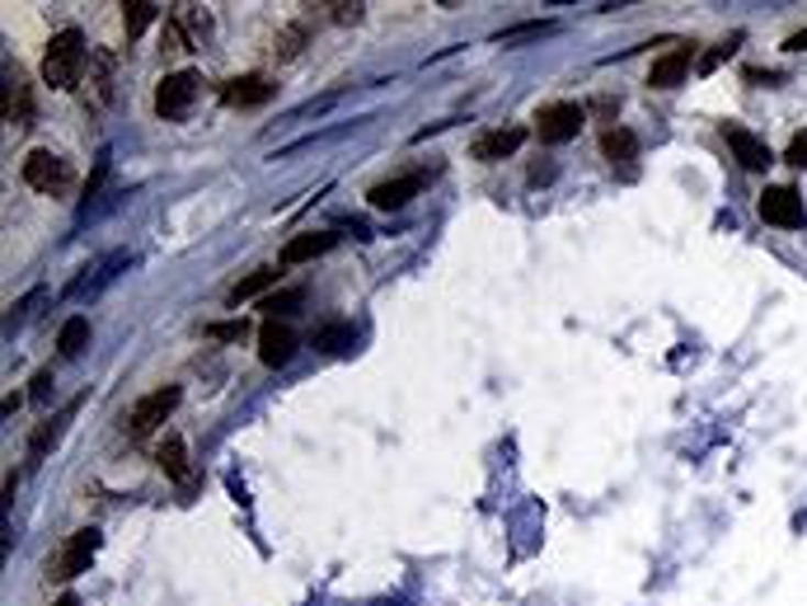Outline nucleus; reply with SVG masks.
<instances>
[{"mask_svg": "<svg viewBox=\"0 0 807 606\" xmlns=\"http://www.w3.org/2000/svg\"><path fill=\"white\" fill-rule=\"evenodd\" d=\"M80 71H85V38H80V29L52 33V43L43 52V80L52 85V90H76Z\"/></svg>", "mask_w": 807, "mask_h": 606, "instance_id": "f257e3e1", "label": "nucleus"}, {"mask_svg": "<svg viewBox=\"0 0 807 606\" xmlns=\"http://www.w3.org/2000/svg\"><path fill=\"white\" fill-rule=\"evenodd\" d=\"M179 386H161V390H151V395H142V400L132 405V414H128V432L132 438H151L155 428H161L174 409H179Z\"/></svg>", "mask_w": 807, "mask_h": 606, "instance_id": "f03ea898", "label": "nucleus"}, {"mask_svg": "<svg viewBox=\"0 0 807 606\" xmlns=\"http://www.w3.org/2000/svg\"><path fill=\"white\" fill-rule=\"evenodd\" d=\"M583 123H587L583 103H545V109L535 113V136L540 142H550V146H564L583 132Z\"/></svg>", "mask_w": 807, "mask_h": 606, "instance_id": "7ed1b4c3", "label": "nucleus"}, {"mask_svg": "<svg viewBox=\"0 0 807 606\" xmlns=\"http://www.w3.org/2000/svg\"><path fill=\"white\" fill-rule=\"evenodd\" d=\"M24 184L33 194H62V188H71V165H66L57 151H29L24 155Z\"/></svg>", "mask_w": 807, "mask_h": 606, "instance_id": "20e7f679", "label": "nucleus"}, {"mask_svg": "<svg viewBox=\"0 0 807 606\" xmlns=\"http://www.w3.org/2000/svg\"><path fill=\"white\" fill-rule=\"evenodd\" d=\"M761 221H770V227H784V231H798L807 227V212H803V198L794 194V188H765L761 194Z\"/></svg>", "mask_w": 807, "mask_h": 606, "instance_id": "39448f33", "label": "nucleus"}, {"mask_svg": "<svg viewBox=\"0 0 807 606\" xmlns=\"http://www.w3.org/2000/svg\"><path fill=\"white\" fill-rule=\"evenodd\" d=\"M192 99H198V76L192 71H174L155 85V113L161 118H184L192 109Z\"/></svg>", "mask_w": 807, "mask_h": 606, "instance_id": "423d86ee", "label": "nucleus"}, {"mask_svg": "<svg viewBox=\"0 0 807 606\" xmlns=\"http://www.w3.org/2000/svg\"><path fill=\"white\" fill-rule=\"evenodd\" d=\"M95 555H99V527H80L71 541H66L57 569H52V579H76V574H85V569L95 564Z\"/></svg>", "mask_w": 807, "mask_h": 606, "instance_id": "0eeeda50", "label": "nucleus"}, {"mask_svg": "<svg viewBox=\"0 0 807 606\" xmlns=\"http://www.w3.org/2000/svg\"><path fill=\"white\" fill-rule=\"evenodd\" d=\"M296 329L291 324H283V320H268L258 329V357H263V367H287V362L296 357Z\"/></svg>", "mask_w": 807, "mask_h": 606, "instance_id": "6e6552de", "label": "nucleus"}, {"mask_svg": "<svg viewBox=\"0 0 807 606\" xmlns=\"http://www.w3.org/2000/svg\"><path fill=\"white\" fill-rule=\"evenodd\" d=\"M723 136H728L732 155H737V161H742V169H756V175H761V169H770V165H775V155H770V146L761 142L756 132H747V128L728 123V128H723Z\"/></svg>", "mask_w": 807, "mask_h": 606, "instance_id": "1a4fd4ad", "label": "nucleus"}, {"mask_svg": "<svg viewBox=\"0 0 807 606\" xmlns=\"http://www.w3.org/2000/svg\"><path fill=\"white\" fill-rule=\"evenodd\" d=\"M423 184H428L423 175H399V179H385V184H376L366 198H372V207H380V212H395V207H404L409 198H418V194H423Z\"/></svg>", "mask_w": 807, "mask_h": 606, "instance_id": "9d476101", "label": "nucleus"}, {"mask_svg": "<svg viewBox=\"0 0 807 606\" xmlns=\"http://www.w3.org/2000/svg\"><path fill=\"white\" fill-rule=\"evenodd\" d=\"M686 71H690V47H672L666 57L653 62V71H648V85H653V90H676V85L686 80Z\"/></svg>", "mask_w": 807, "mask_h": 606, "instance_id": "9b49d317", "label": "nucleus"}, {"mask_svg": "<svg viewBox=\"0 0 807 606\" xmlns=\"http://www.w3.org/2000/svg\"><path fill=\"white\" fill-rule=\"evenodd\" d=\"M221 99L235 103V109H254V103H268L273 99V85L263 76H235L221 85Z\"/></svg>", "mask_w": 807, "mask_h": 606, "instance_id": "f8f14e48", "label": "nucleus"}, {"mask_svg": "<svg viewBox=\"0 0 807 606\" xmlns=\"http://www.w3.org/2000/svg\"><path fill=\"white\" fill-rule=\"evenodd\" d=\"M5 123L20 128V132L33 123V95H29V85H24L20 71L5 76Z\"/></svg>", "mask_w": 807, "mask_h": 606, "instance_id": "ddd939ff", "label": "nucleus"}, {"mask_svg": "<svg viewBox=\"0 0 807 606\" xmlns=\"http://www.w3.org/2000/svg\"><path fill=\"white\" fill-rule=\"evenodd\" d=\"M521 142H526V132H521V128H498V132H484L479 142H475V161L494 165V161H502V155H512Z\"/></svg>", "mask_w": 807, "mask_h": 606, "instance_id": "4468645a", "label": "nucleus"}, {"mask_svg": "<svg viewBox=\"0 0 807 606\" xmlns=\"http://www.w3.org/2000/svg\"><path fill=\"white\" fill-rule=\"evenodd\" d=\"M324 250H333V235H329V231H306V235H296V240H287V245H283V268L306 264V258H320Z\"/></svg>", "mask_w": 807, "mask_h": 606, "instance_id": "2eb2a0df", "label": "nucleus"}, {"mask_svg": "<svg viewBox=\"0 0 807 606\" xmlns=\"http://www.w3.org/2000/svg\"><path fill=\"white\" fill-rule=\"evenodd\" d=\"M601 151H606L610 165H634L639 161V136L629 132V128H606Z\"/></svg>", "mask_w": 807, "mask_h": 606, "instance_id": "dca6fc26", "label": "nucleus"}, {"mask_svg": "<svg viewBox=\"0 0 807 606\" xmlns=\"http://www.w3.org/2000/svg\"><path fill=\"white\" fill-rule=\"evenodd\" d=\"M161 471H165L169 480H179V484H192V465H188L184 438H165V442H161Z\"/></svg>", "mask_w": 807, "mask_h": 606, "instance_id": "f3484780", "label": "nucleus"}, {"mask_svg": "<svg viewBox=\"0 0 807 606\" xmlns=\"http://www.w3.org/2000/svg\"><path fill=\"white\" fill-rule=\"evenodd\" d=\"M155 20H161V5H151V0H132V5H122V29H128V38H142Z\"/></svg>", "mask_w": 807, "mask_h": 606, "instance_id": "a211bd4d", "label": "nucleus"}, {"mask_svg": "<svg viewBox=\"0 0 807 606\" xmlns=\"http://www.w3.org/2000/svg\"><path fill=\"white\" fill-rule=\"evenodd\" d=\"M85 339H90V320H85V316H71V320L62 324V334H57L62 357H76V353L85 349Z\"/></svg>", "mask_w": 807, "mask_h": 606, "instance_id": "6ab92c4d", "label": "nucleus"}, {"mask_svg": "<svg viewBox=\"0 0 807 606\" xmlns=\"http://www.w3.org/2000/svg\"><path fill=\"white\" fill-rule=\"evenodd\" d=\"M277 278H283V273H277V268H254L250 278H244V283L231 291V301H235V306H240V301H250V297H258V291H268Z\"/></svg>", "mask_w": 807, "mask_h": 606, "instance_id": "aec40b11", "label": "nucleus"}, {"mask_svg": "<svg viewBox=\"0 0 807 606\" xmlns=\"http://www.w3.org/2000/svg\"><path fill=\"white\" fill-rule=\"evenodd\" d=\"M353 339H357V329H353V324H329V329H320V334H314V349L339 353V349H347Z\"/></svg>", "mask_w": 807, "mask_h": 606, "instance_id": "412c9836", "label": "nucleus"}, {"mask_svg": "<svg viewBox=\"0 0 807 606\" xmlns=\"http://www.w3.org/2000/svg\"><path fill=\"white\" fill-rule=\"evenodd\" d=\"M71 414H76V400L62 409V419H52V423H43L38 432H33V442H29V456H43V452H47V442H57V432H62V423L71 419Z\"/></svg>", "mask_w": 807, "mask_h": 606, "instance_id": "4be33fe9", "label": "nucleus"}, {"mask_svg": "<svg viewBox=\"0 0 807 606\" xmlns=\"http://www.w3.org/2000/svg\"><path fill=\"white\" fill-rule=\"evenodd\" d=\"M301 43H306V24H291V29L277 33V47L273 52L287 62V57H296V52H301Z\"/></svg>", "mask_w": 807, "mask_h": 606, "instance_id": "5701e85b", "label": "nucleus"}, {"mask_svg": "<svg viewBox=\"0 0 807 606\" xmlns=\"http://www.w3.org/2000/svg\"><path fill=\"white\" fill-rule=\"evenodd\" d=\"M291 306H301V287H287V291H277V297H268V301H263V310H268V320L287 316Z\"/></svg>", "mask_w": 807, "mask_h": 606, "instance_id": "b1692460", "label": "nucleus"}, {"mask_svg": "<svg viewBox=\"0 0 807 606\" xmlns=\"http://www.w3.org/2000/svg\"><path fill=\"white\" fill-rule=\"evenodd\" d=\"M554 24H517V29H502L498 43H517V38H535V33H550Z\"/></svg>", "mask_w": 807, "mask_h": 606, "instance_id": "393cba45", "label": "nucleus"}, {"mask_svg": "<svg viewBox=\"0 0 807 606\" xmlns=\"http://www.w3.org/2000/svg\"><path fill=\"white\" fill-rule=\"evenodd\" d=\"M788 165H798V169H807V132H798L794 142H788Z\"/></svg>", "mask_w": 807, "mask_h": 606, "instance_id": "a878e982", "label": "nucleus"}, {"mask_svg": "<svg viewBox=\"0 0 807 606\" xmlns=\"http://www.w3.org/2000/svg\"><path fill=\"white\" fill-rule=\"evenodd\" d=\"M212 339H240L244 334V320H225V324H207Z\"/></svg>", "mask_w": 807, "mask_h": 606, "instance_id": "bb28decb", "label": "nucleus"}, {"mask_svg": "<svg viewBox=\"0 0 807 606\" xmlns=\"http://www.w3.org/2000/svg\"><path fill=\"white\" fill-rule=\"evenodd\" d=\"M47 390H52V372H38V376H33L29 400H38V405H43V400H47Z\"/></svg>", "mask_w": 807, "mask_h": 606, "instance_id": "cd10ccee", "label": "nucleus"}, {"mask_svg": "<svg viewBox=\"0 0 807 606\" xmlns=\"http://www.w3.org/2000/svg\"><path fill=\"white\" fill-rule=\"evenodd\" d=\"M329 10H333V20H339V24H357L362 20V5H329Z\"/></svg>", "mask_w": 807, "mask_h": 606, "instance_id": "c85d7f7f", "label": "nucleus"}, {"mask_svg": "<svg viewBox=\"0 0 807 606\" xmlns=\"http://www.w3.org/2000/svg\"><path fill=\"white\" fill-rule=\"evenodd\" d=\"M784 47H788V52H807V29H798V33H794V38H788Z\"/></svg>", "mask_w": 807, "mask_h": 606, "instance_id": "c756f323", "label": "nucleus"}, {"mask_svg": "<svg viewBox=\"0 0 807 606\" xmlns=\"http://www.w3.org/2000/svg\"><path fill=\"white\" fill-rule=\"evenodd\" d=\"M52 606H80V602H76L71 593H66V597H57V602H52Z\"/></svg>", "mask_w": 807, "mask_h": 606, "instance_id": "7c9ffc66", "label": "nucleus"}]
</instances>
